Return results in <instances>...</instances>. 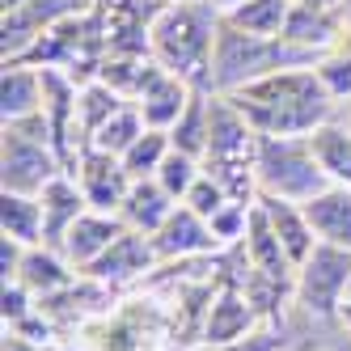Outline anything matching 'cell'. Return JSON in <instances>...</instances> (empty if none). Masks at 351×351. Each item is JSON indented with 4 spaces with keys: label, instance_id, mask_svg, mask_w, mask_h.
<instances>
[{
    "label": "cell",
    "instance_id": "cell-1",
    "mask_svg": "<svg viewBox=\"0 0 351 351\" xmlns=\"http://www.w3.org/2000/svg\"><path fill=\"white\" fill-rule=\"evenodd\" d=\"M233 106L250 119L258 136H313L322 123L335 119V97L309 68H280L229 93Z\"/></svg>",
    "mask_w": 351,
    "mask_h": 351
},
{
    "label": "cell",
    "instance_id": "cell-2",
    "mask_svg": "<svg viewBox=\"0 0 351 351\" xmlns=\"http://www.w3.org/2000/svg\"><path fill=\"white\" fill-rule=\"evenodd\" d=\"M216 30H220V9L212 0H169L153 13L148 56L161 68L178 72L195 89H212Z\"/></svg>",
    "mask_w": 351,
    "mask_h": 351
},
{
    "label": "cell",
    "instance_id": "cell-3",
    "mask_svg": "<svg viewBox=\"0 0 351 351\" xmlns=\"http://www.w3.org/2000/svg\"><path fill=\"white\" fill-rule=\"evenodd\" d=\"M317 64L313 51H300L288 38H263V34H245L233 30L220 17L216 30V56H212V93H233L258 77H271L280 68H309Z\"/></svg>",
    "mask_w": 351,
    "mask_h": 351
},
{
    "label": "cell",
    "instance_id": "cell-4",
    "mask_svg": "<svg viewBox=\"0 0 351 351\" xmlns=\"http://www.w3.org/2000/svg\"><path fill=\"white\" fill-rule=\"evenodd\" d=\"M64 169L47 114L30 119H13L5 123V140H0V191H17V195H43L47 182H56Z\"/></svg>",
    "mask_w": 351,
    "mask_h": 351
},
{
    "label": "cell",
    "instance_id": "cell-5",
    "mask_svg": "<svg viewBox=\"0 0 351 351\" xmlns=\"http://www.w3.org/2000/svg\"><path fill=\"white\" fill-rule=\"evenodd\" d=\"M254 178H258V195L292 199V204H309L313 195L330 186L309 136H258Z\"/></svg>",
    "mask_w": 351,
    "mask_h": 351
},
{
    "label": "cell",
    "instance_id": "cell-6",
    "mask_svg": "<svg viewBox=\"0 0 351 351\" xmlns=\"http://www.w3.org/2000/svg\"><path fill=\"white\" fill-rule=\"evenodd\" d=\"M292 296L309 317H339L343 300L351 296V250L317 241L313 254L296 267Z\"/></svg>",
    "mask_w": 351,
    "mask_h": 351
},
{
    "label": "cell",
    "instance_id": "cell-7",
    "mask_svg": "<svg viewBox=\"0 0 351 351\" xmlns=\"http://www.w3.org/2000/svg\"><path fill=\"white\" fill-rule=\"evenodd\" d=\"M258 132L233 106L229 93H212L208 102V165H254Z\"/></svg>",
    "mask_w": 351,
    "mask_h": 351
},
{
    "label": "cell",
    "instance_id": "cell-8",
    "mask_svg": "<svg viewBox=\"0 0 351 351\" xmlns=\"http://www.w3.org/2000/svg\"><path fill=\"white\" fill-rule=\"evenodd\" d=\"M72 178L81 182L85 204L93 212H119L123 199H128V191H132V173L123 169V157H110V153H102V148H85V153L77 157Z\"/></svg>",
    "mask_w": 351,
    "mask_h": 351
},
{
    "label": "cell",
    "instance_id": "cell-9",
    "mask_svg": "<svg viewBox=\"0 0 351 351\" xmlns=\"http://www.w3.org/2000/svg\"><path fill=\"white\" fill-rule=\"evenodd\" d=\"M128 233V224H123V216L119 212H93V208H85L81 216H77V224L64 233V241H60V254L77 267L81 275L106 254V250Z\"/></svg>",
    "mask_w": 351,
    "mask_h": 351
},
{
    "label": "cell",
    "instance_id": "cell-10",
    "mask_svg": "<svg viewBox=\"0 0 351 351\" xmlns=\"http://www.w3.org/2000/svg\"><path fill=\"white\" fill-rule=\"evenodd\" d=\"M191 93L195 85L182 81L178 72H169L161 64H153V72H148V81L140 85L136 93V106L144 114L148 128H157V132H173V123L182 119V110L191 106Z\"/></svg>",
    "mask_w": 351,
    "mask_h": 351
},
{
    "label": "cell",
    "instance_id": "cell-11",
    "mask_svg": "<svg viewBox=\"0 0 351 351\" xmlns=\"http://www.w3.org/2000/svg\"><path fill=\"white\" fill-rule=\"evenodd\" d=\"M153 250H157V258H195V254H212V250H220V241H216L212 224L204 216L191 212L186 204H178L173 216L153 233Z\"/></svg>",
    "mask_w": 351,
    "mask_h": 351
},
{
    "label": "cell",
    "instance_id": "cell-12",
    "mask_svg": "<svg viewBox=\"0 0 351 351\" xmlns=\"http://www.w3.org/2000/svg\"><path fill=\"white\" fill-rule=\"evenodd\" d=\"M153 263H161L157 250H153V237L128 229L85 275H89L93 284H128V280H136V275L153 271Z\"/></svg>",
    "mask_w": 351,
    "mask_h": 351
},
{
    "label": "cell",
    "instance_id": "cell-13",
    "mask_svg": "<svg viewBox=\"0 0 351 351\" xmlns=\"http://www.w3.org/2000/svg\"><path fill=\"white\" fill-rule=\"evenodd\" d=\"M43 102H47L43 68H34L26 60H5V72H0V114H5V123L38 114Z\"/></svg>",
    "mask_w": 351,
    "mask_h": 351
},
{
    "label": "cell",
    "instance_id": "cell-14",
    "mask_svg": "<svg viewBox=\"0 0 351 351\" xmlns=\"http://www.w3.org/2000/svg\"><path fill=\"white\" fill-rule=\"evenodd\" d=\"M258 208L267 212L271 229H275V237H280L284 254L292 258V267H300V263L313 254V245H317V233H313V224H309V216H305V204L275 199V195H258Z\"/></svg>",
    "mask_w": 351,
    "mask_h": 351
},
{
    "label": "cell",
    "instance_id": "cell-15",
    "mask_svg": "<svg viewBox=\"0 0 351 351\" xmlns=\"http://www.w3.org/2000/svg\"><path fill=\"white\" fill-rule=\"evenodd\" d=\"M241 254H245V267L258 271V275H275V280H296V267L292 258L284 254L280 237H275L267 212L254 204L250 208V224H245V237H241Z\"/></svg>",
    "mask_w": 351,
    "mask_h": 351
},
{
    "label": "cell",
    "instance_id": "cell-16",
    "mask_svg": "<svg viewBox=\"0 0 351 351\" xmlns=\"http://www.w3.org/2000/svg\"><path fill=\"white\" fill-rule=\"evenodd\" d=\"M343 9H309V5H292L288 13V26H284V38L300 51H313V56H326L343 43Z\"/></svg>",
    "mask_w": 351,
    "mask_h": 351
},
{
    "label": "cell",
    "instance_id": "cell-17",
    "mask_svg": "<svg viewBox=\"0 0 351 351\" xmlns=\"http://www.w3.org/2000/svg\"><path fill=\"white\" fill-rule=\"evenodd\" d=\"M77 267H72L60 250H51V245H30L26 250V258H21V267H17V284H26L38 300H51V296H60V292H68L72 284H77Z\"/></svg>",
    "mask_w": 351,
    "mask_h": 351
},
{
    "label": "cell",
    "instance_id": "cell-18",
    "mask_svg": "<svg viewBox=\"0 0 351 351\" xmlns=\"http://www.w3.org/2000/svg\"><path fill=\"white\" fill-rule=\"evenodd\" d=\"M258 322V309L250 305V296L233 284H224L204 317V343H229V339H245Z\"/></svg>",
    "mask_w": 351,
    "mask_h": 351
},
{
    "label": "cell",
    "instance_id": "cell-19",
    "mask_svg": "<svg viewBox=\"0 0 351 351\" xmlns=\"http://www.w3.org/2000/svg\"><path fill=\"white\" fill-rule=\"evenodd\" d=\"M38 199H43V245L60 250L64 233H68L72 224H77V216L89 208V204H85V191H81V182L72 178V173H60L56 182H47V191H43Z\"/></svg>",
    "mask_w": 351,
    "mask_h": 351
},
{
    "label": "cell",
    "instance_id": "cell-20",
    "mask_svg": "<svg viewBox=\"0 0 351 351\" xmlns=\"http://www.w3.org/2000/svg\"><path fill=\"white\" fill-rule=\"evenodd\" d=\"M173 208H178V199H173L157 178H140V182H132V191H128V199H123L119 216H123L128 229L153 237L161 224L173 216Z\"/></svg>",
    "mask_w": 351,
    "mask_h": 351
},
{
    "label": "cell",
    "instance_id": "cell-21",
    "mask_svg": "<svg viewBox=\"0 0 351 351\" xmlns=\"http://www.w3.org/2000/svg\"><path fill=\"white\" fill-rule=\"evenodd\" d=\"M305 216L313 224L317 241H330L351 250V186H326L322 195H313L305 204Z\"/></svg>",
    "mask_w": 351,
    "mask_h": 351
},
{
    "label": "cell",
    "instance_id": "cell-22",
    "mask_svg": "<svg viewBox=\"0 0 351 351\" xmlns=\"http://www.w3.org/2000/svg\"><path fill=\"white\" fill-rule=\"evenodd\" d=\"M288 13H292V0H237V5H229L220 17L229 21L233 30L263 34V38H284Z\"/></svg>",
    "mask_w": 351,
    "mask_h": 351
},
{
    "label": "cell",
    "instance_id": "cell-23",
    "mask_svg": "<svg viewBox=\"0 0 351 351\" xmlns=\"http://www.w3.org/2000/svg\"><path fill=\"white\" fill-rule=\"evenodd\" d=\"M0 233L21 245H43V199L0 191Z\"/></svg>",
    "mask_w": 351,
    "mask_h": 351
},
{
    "label": "cell",
    "instance_id": "cell-24",
    "mask_svg": "<svg viewBox=\"0 0 351 351\" xmlns=\"http://www.w3.org/2000/svg\"><path fill=\"white\" fill-rule=\"evenodd\" d=\"M313 153L326 169V178H330L335 186H351V128L343 119H330L322 123V128L309 136Z\"/></svg>",
    "mask_w": 351,
    "mask_h": 351
},
{
    "label": "cell",
    "instance_id": "cell-25",
    "mask_svg": "<svg viewBox=\"0 0 351 351\" xmlns=\"http://www.w3.org/2000/svg\"><path fill=\"white\" fill-rule=\"evenodd\" d=\"M208 102H212V89H195L191 106L182 110V119L173 123V132H169V144L178 148V153L199 157V161L208 157Z\"/></svg>",
    "mask_w": 351,
    "mask_h": 351
},
{
    "label": "cell",
    "instance_id": "cell-26",
    "mask_svg": "<svg viewBox=\"0 0 351 351\" xmlns=\"http://www.w3.org/2000/svg\"><path fill=\"white\" fill-rule=\"evenodd\" d=\"M128 106V97H123L119 89H110L106 81H85L81 85V97H77V123H81V140H85V148H89V136L102 128V123L114 114V110H123Z\"/></svg>",
    "mask_w": 351,
    "mask_h": 351
},
{
    "label": "cell",
    "instance_id": "cell-27",
    "mask_svg": "<svg viewBox=\"0 0 351 351\" xmlns=\"http://www.w3.org/2000/svg\"><path fill=\"white\" fill-rule=\"evenodd\" d=\"M144 132H148V123H144L140 106H136V102H128V106L114 110V114L102 123V128L89 136V148H102V153H110V157H123V153H128V148H132Z\"/></svg>",
    "mask_w": 351,
    "mask_h": 351
},
{
    "label": "cell",
    "instance_id": "cell-28",
    "mask_svg": "<svg viewBox=\"0 0 351 351\" xmlns=\"http://www.w3.org/2000/svg\"><path fill=\"white\" fill-rule=\"evenodd\" d=\"M169 132H157V128H148L128 153H123V169L132 173V182H140V178H157V169H161V161L169 157Z\"/></svg>",
    "mask_w": 351,
    "mask_h": 351
},
{
    "label": "cell",
    "instance_id": "cell-29",
    "mask_svg": "<svg viewBox=\"0 0 351 351\" xmlns=\"http://www.w3.org/2000/svg\"><path fill=\"white\" fill-rule=\"evenodd\" d=\"M199 173H204V161L199 157H191V153H178V148H169V157L161 161V169H157V182L178 199H186V191L199 182Z\"/></svg>",
    "mask_w": 351,
    "mask_h": 351
},
{
    "label": "cell",
    "instance_id": "cell-30",
    "mask_svg": "<svg viewBox=\"0 0 351 351\" xmlns=\"http://www.w3.org/2000/svg\"><path fill=\"white\" fill-rule=\"evenodd\" d=\"M313 72H317V81L326 85V93H330L339 106H347V102H351V51H347V47H343V51L335 47V51L317 56Z\"/></svg>",
    "mask_w": 351,
    "mask_h": 351
},
{
    "label": "cell",
    "instance_id": "cell-31",
    "mask_svg": "<svg viewBox=\"0 0 351 351\" xmlns=\"http://www.w3.org/2000/svg\"><path fill=\"white\" fill-rule=\"evenodd\" d=\"M182 204H186L191 212H199L204 220H212V216H216V212H220L224 204H233V199L224 195V186H220V182L212 178L208 169H204V173H199V182H195V186L186 191V199H182Z\"/></svg>",
    "mask_w": 351,
    "mask_h": 351
},
{
    "label": "cell",
    "instance_id": "cell-32",
    "mask_svg": "<svg viewBox=\"0 0 351 351\" xmlns=\"http://www.w3.org/2000/svg\"><path fill=\"white\" fill-rule=\"evenodd\" d=\"M208 224H212V233H216V241H220V245H233V241H241V237H245L250 208H245V204H224Z\"/></svg>",
    "mask_w": 351,
    "mask_h": 351
},
{
    "label": "cell",
    "instance_id": "cell-33",
    "mask_svg": "<svg viewBox=\"0 0 351 351\" xmlns=\"http://www.w3.org/2000/svg\"><path fill=\"white\" fill-rule=\"evenodd\" d=\"M284 335L280 330H250L245 339H229V343H199L195 351H280Z\"/></svg>",
    "mask_w": 351,
    "mask_h": 351
},
{
    "label": "cell",
    "instance_id": "cell-34",
    "mask_svg": "<svg viewBox=\"0 0 351 351\" xmlns=\"http://www.w3.org/2000/svg\"><path fill=\"white\" fill-rule=\"evenodd\" d=\"M34 292L26 288V284H17V280H9L5 284V300H0V313H5V326H17V322H26L38 305H34Z\"/></svg>",
    "mask_w": 351,
    "mask_h": 351
},
{
    "label": "cell",
    "instance_id": "cell-35",
    "mask_svg": "<svg viewBox=\"0 0 351 351\" xmlns=\"http://www.w3.org/2000/svg\"><path fill=\"white\" fill-rule=\"evenodd\" d=\"M5 351H38V347H34V339L13 335V330H9V335H5Z\"/></svg>",
    "mask_w": 351,
    "mask_h": 351
},
{
    "label": "cell",
    "instance_id": "cell-36",
    "mask_svg": "<svg viewBox=\"0 0 351 351\" xmlns=\"http://www.w3.org/2000/svg\"><path fill=\"white\" fill-rule=\"evenodd\" d=\"M292 5H309V9H343V0H292Z\"/></svg>",
    "mask_w": 351,
    "mask_h": 351
},
{
    "label": "cell",
    "instance_id": "cell-37",
    "mask_svg": "<svg viewBox=\"0 0 351 351\" xmlns=\"http://www.w3.org/2000/svg\"><path fill=\"white\" fill-rule=\"evenodd\" d=\"M339 322H343V326H347V330H351V296L343 300V309H339Z\"/></svg>",
    "mask_w": 351,
    "mask_h": 351
},
{
    "label": "cell",
    "instance_id": "cell-38",
    "mask_svg": "<svg viewBox=\"0 0 351 351\" xmlns=\"http://www.w3.org/2000/svg\"><path fill=\"white\" fill-rule=\"evenodd\" d=\"M5 5V13H13V9H21V5H30V0H0Z\"/></svg>",
    "mask_w": 351,
    "mask_h": 351
},
{
    "label": "cell",
    "instance_id": "cell-39",
    "mask_svg": "<svg viewBox=\"0 0 351 351\" xmlns=\"http://www.w3.org/2000/svg\"><path fill=\"white\" fill-rule=\"evenodd\" d=\"M343 123H347V128H351V102H347V110H343Z\"/></svg>",
    "mask_w": 351,
    "mask_h": 351
},
{
    "label": "cell",
    "instance_id": "cell-40",
    "mask_svg": "<svg viewBox=\"0 0 351 351\" xmlns=\"http://www.w3.org/2000/svg\"><path fill=\"white\" fill-rule=\"evenodd\" d=\"M343 9H351V0H343Z\"/></svg>",
    "mask_w": 351,
    "mask_h": 351
}]
</instances>
